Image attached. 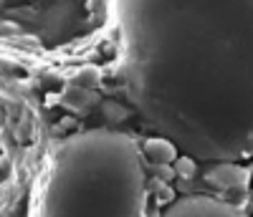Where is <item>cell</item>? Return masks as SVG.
<instances>
[{
	"label": "cell",
	"instance_id": "277c9868",
	"mask_svg": "<svg viewBox=\"0 0 253 217\" xmlns=\"http://www.w3.org/2000/svg\"><path fill=\"white\" fill-rule=\"evenodd\" d=\"M251 180V172L238 167L236 162H218L213 167V172L208 175V182L218 187V189H236V187H246Z\"/></svg>",
	"mask_w": 253,
	"mask_h": 217
},
{
	"label": "cell",
	"instance_id": "7a4b0ae2",
	"mask_svg": "<svg viewBox=\"0 0 253 217\" xmlns=\"http://www.w3.org/2000/svg\"><path fill=\"white\" fill-rule=\"evenodd\" d=\"M142 146L119 129L61 139L31 192L28 217H144Z\"/></svg>",
	"mask_w": 253,
	"mask_h": 217
},
{
	"label": "cell",
	"instance_id": "3957f363",
	"mask_svg": "<svg viewBox=\"0 0 253 217\" xmlns=\"http://www.w3.org/2000/svg\"><path fill=\"white\" fill-rule=\"evenodd\" d=\"M162 217H248V212L230 200L208 197V194H185L170 202Z\"/></svg>",
	"mask_w": 253,
	"mask_h": 217
},
{
	"label": "cell",
	"instance_id": "6da1fadb",
	"mask_svg": "<svg viewBox=\"0 0 253 217\" xmlns=\"http://www.w3.org/2000/svg\"><path fill=\"white\" fill-rule=\"evenodd\" d=\"M124 96L205 164L253 157V0H109Z\"/></svg>",
	"mask_w": 253,
	"mask_h": 217
},
{
	"label": "cell",
	"instance_id": "5b68a950",
	"mask_svg": "<svg viewBox=\"0 0 253 217\" xmlns=\"http://www.w3.org/2000/svg\"><path fill=\"white\" fill-rule=\"evenodd\" d=\"M144 159L147 162H152L155 167H170L177 157H180V149L170 142V139H165V137H152V139H147L144 146Z\"/></svg>",
	"mask_w": 253,
	"mask_h": 217
},
{
	"label": "cell",
	"instance_id": "8992f818",
	"mask_svg": "<svg viewBox=\"0 0 253 217\" xmlns=\"http://www.w3.org/2000/svg\"><path fill=\"white\" fill-rule=\"evenodd\" d=\"M172 172H175L177 177H185V180L195 177V172H198V159L187 157V154H180V157L172 162Z\"/></svg>",
	"mask_w": 253,
	"mask_h": 217
}]
</instances>
